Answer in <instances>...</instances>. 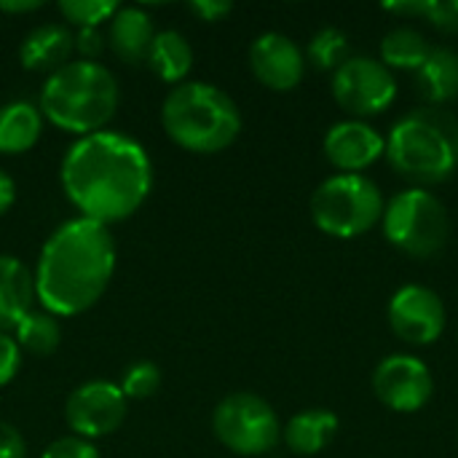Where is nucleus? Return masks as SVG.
<instances>
[{"label": "nucleus", "mask_w": 458, "mask_h": 458, "mask_svg": "<svg viewBox=\"0 0 458 458\" xmlns=\"http://www.w3.org/2000/svg\"><path fill=\"white\" fill-rule=\"evenodd\" d=\"M306 54L317 70H333L335 72L349 59V38L338 27H325L311 38Z\"/></svg>", "instance_id": "393cba45"}, {"label": "nucleus", "mask_w": 458, "mask_h": 458, "mask_svg": "<svg viewBox=\"0 0 458 458\" xmlns=\"http://www.w3.org/2000/svg\"><path fill=\"white\" fill-rule=\"evenodd\" d=\"M333 97L352 115H376L394 102L397 81L381 59L349 56L333 72Z\"/></svg>", "instance_id": "1a4fd4ad"}, {"label": "nucleus", "mask_w": 458, "mask_h": 458, "mask_svg": "<svg viewBox=\"0 0 458 458\" xmlns=\"http://www.w3.org/2000/svg\"><path fill=\"white\" fill-rule=\"evenodd\" d=\"M389 325L397 338L413 346L435 344L445 330L443 298L424 284H405L389 301Z\"/></svg>", "instance_id": "f8f14e48"}, {"label": "nucleus", "mask_w": 458, "mask_h": 458, "mask_svg": "<svg viewBox=\"0 0 458 458\" xmlns=\"http://www.w3.org/2000/svg\"><path fill=\"white\" fill-rule=\"evenodd\" d=\"M75 51L81 54V59L97 62V56L105 51V35L99 32V27L78 30V32H75Z\"/></svg>", "instance_id": "c756f323"}, {"label": "nucleus", "mask_w": 458, "mask_h": 458, "mask_svg": "<svg viewBox=\"0 0 458 458\" xmlns=\"http://www.w3.org/2000/svg\"><path fill=\"white\" fill-rule=\"evenodd\" d=\"M429 51H432L429 40L416 27H394L381 40V62L389 70H413L416 72L427 62Z\"/></svg>", "instance_id": "4be33fe9"}, {"label": "nucleus", "mask_w": 458, "mask_h": 458, "mask_svg": "<svg viewBox=\"0 0 458 458\" xmlns=\"http://www.w3.org/2000/svg\"><path fill=\"white\" fill-rule=\"evenodd\" d=\"M325 158L341 174H360L386 156V140L365 121H341L325 134Z\"/></svg>", "instance_id": "4468645a"}, {"label": "nucleus", "mask_w": 458, "mask_h": 458, "mask_svg": "<svg viewBox=\"0 0 458 458\" xmlns=\"http://www.w3.org/2000/svg\"><path fill=\"white\" fill-rule=\"evenodd\" d=\"M40 5H43L40 0H0V11L3 13H32Z\"/></svg>", "instance_id": "72a5a7b5"}, {"label": "nucleus", "mask_w": 458, "mask_h": 458, "mask_svg": "<svg viewBox=\"0 0 458 458\" xmlns=\"http://www.w3.org/2000/svg\"><path fill=\"white\" fill-rule=\"evenodd\" d=\"M373 392L394 413L421 411L435 392V378L429 368L413 354H392L381 360L373 373Z\"/></svg>", "instance_id": "9b49d317"}, {"label": "nucleus", "mask_w": 458, "mask_h": 458, "mask_svg": "<svg viewBox=\"0 0 458 458\" xmlns=\"http://www.w3.org/2000/svg\"><path fill=\"white\" fill-rule=\"evenodd\" d=\"M21 368V349L11 333H0V386H8Z\"/></svg>", "instance_id": "c85d7f7f"}, {"label": "nucleus", "mask_w": 458, "mask_h": 458, "mask_svg": "<svg viewBox=\"0 0 458 458\" xmlns=\"http://www.w3.org/2000/svg\"><path fill=\"white\" fill-rule=\"evenodd\" d=\"M338 432V416L325 408H311L303 413H295L287 427H282V437L293 454L314 456L319 454Z\"/></svg>", "instance_id": "6ab92c4d"}, {"label": "nucleus", "mask_w": 458, "mask_h": 458, "mask_svg": "<svg viewBox=\"0 0 458 458\" xmlns=\"http://www.w3.org/2000/svg\"><path fill=\"white\" fill-rule=\"evenodd\" d=\"M121 392L126 394V400H148L158 392L161 386V370L156 362L150 360H142V362H134L123 378H121Z\"/></svg>", "instance_id": "bb28decb"}, {"label": "nucleus", "mask_w": 458, "mask_h": 458, "mask_svg": "<svg viewBox=\"0 0 458 458\" xmlns=\"http://www.w3.org/2000/svg\"><path fill=\"white\" fill-rule=\"evenodd\" d=\"M150 70L158 75V81L180 86L185 83L191 67H193V48L188 38L177 30H161L153 38L150 54H148Z\"/></svg>", "instance_id": "412c9836"}, {"label": "nucleus", "mask_w": 458, "mask_h": 458, "mask_svg": "<svg viewBox=\"0 0 458 458\" xmlns=\"http://www.w3.org/2000/svg\"><path fill=\"white\" fill-rule=\"evenodd\" d=\"M416 89L432 105H445L458 97V54L454 48H432L416 70Z\"/></svg>", "instance_id": "aec40b11"}, {"label": "nucleus", "mask_w": 458, "mask_h": 458, "mask_svg": "<svg viewBox=\"0 0 458 458\" xmlns=\"http://www.w3.org/2000/svg\"><path fill=\"white\" fill-rule=\"evenodd\" d=\"M75 51V35L64 24H40L27 32L19 46V59L27 70H48V75L70 62Z\"/></svg>", "instance_id": "dca6fc26"}, {"label": "nucleus", "mask_w": 458, "mask_h": 458, "mask_svg": "<svg viewBox=\"0 0 458 458\" xmlns=\"http://www.w3.org/2000/svg\"><path fill=\"white\" fill-rule=\"evenodd\" d=\"M35 303L32 271L13 255H0V333L13 330Z\"/></svg>", "instance_id": "f3484780"}, {"label": "nucleus", "mask_w": 458, "mask_h": 458, "mask_svg": "<svg viewBox=\"0 0 458 458\" xmlns=\"http://www.w3.org/2000/svg\"><path fill=\"white\" fill-rule=\"evenodd\" d=\"M215 437L239 456H263L282 440V424L274 408L250 392H236L220 400L212 413Z\"/></svg>", "instance_id": "6e6552de"}, {"label": "nucleus", "mask_w": 458, "mask_h": 458, "mask_svg": "<svg viewBox=\"0 0 458 458\" xmlns=\"http://www.w3.org/2000/svg\"><path fill=\"white\" fill-rule=\"evenodd\" d=\"M252 75L271 91H293L306 72V56L298 43L282 32H263L250 46Z\"/></svg>", "instance_id": "ddd939ff"}, {"label": "nucleus", "mask_w": 458, "mask_h": 458, "mask_svg": "<svg viewBox=\"0 0 458 458\" xmlns=\"http://www.w3.org/2000/svg\"><path fill=\"white\" fill-rule=\"evenodd\" d=\"M384 215L378 185L365 174L327 177L311 196L314 225L335 239H357L376 228Z\"/></svg>", "instance_id": "423d86ee"}, {"label": "nucleus", "mask_w": 458, "mask_h": 458, "mask_svg": "<svg viewBox=\"0 0 458 458\" xmlns=\"http://www.w3.org/2000/svg\"><path fill=\"white\" fill-rule=\"evenodd\" d=\"M13 341L19 344V349L38 354V357H48L59 349L62 344V325L56 317H51L48 311H30L16 327H13Z\"/></svg>", "instance_id": "5701e85b"}, {"label": "nucleus", "mask_w": 458, "mask_h": 458, "mask_svg": "<svg viewBox=\"0 0 458 458\" xmlns=\"http://www.w3.org/2000/svg\"><path fill=\"white\" fill-rule=\"evenodd\" d=\"M0 458H27V443L21 432L8 421H0Z\"/></svg>", "instance_id": "7c9ffc66"}, {"label": "nucleus", "mask_w": 458, "mask_h": 458, "mask_svg": "<svg viewBox=\"0 0 458 458\" xmlns=\"http://www.w3.org/2000/svg\"><path fill=\"white\" fill-rule=\"evenodd\" d=\"M384 236L389 244L413 258H429L448 242V209L424 188H408L397 193L381 215Z\"/></svg>", "instance_id": "0eeeda50"}, {"label": "nucleus", "mask_w": 458, "mask_h": 458, "mask_svg": "<svg viewBox=\"0 0 458 458\" xmlns=\"http://www.w3.org/2000/svg\"><path fill=\"white\" fill-rule=\"evenodd\" d=\"M40 458H102L97 445L91 440H83V437H59L54 440Z\"/></svg>", "instance_id": "cd10ccee"}, {"label": "nucleus", "mask_w": 458, "mask_h": 458, "mask_svg": "<svg viewBox=\"0 0 458 458\" xmlns=\"http://www.w3.org/2000/svg\"><path fill=\"white\" fill-rule=\"evenodd\" d=\"M161 126L182 150L212 156L236 142L242 113L223 89L204 81H185L166 94L161 105Z\"/></svg>", "instance_id": "20e7f679"}, {"label": "nucleus", "mask_w": 458, "mask_h": 458, "mask_svg": "<svg viewBox=\"0 0 458 458\" xmlns=\"http://www.w3.org/2000/svg\"><path fill=\"white\" fill-rule=\"evenodd\" d=\"M40 113L51 126L89 137L105 131L118 110V81L99 64L75 59L54 70L40 91Z\"/></svg>", "instance_id": "7ed1b4c3"}, {"label": "nucleus", "mask_w": 458, "mask_h": 458, "mask_svg": "<svg viewBox=\"0 0 458 458\" xmlns=\"http://www.w3.org/2000/svg\"><path fill=\"white\" fill-rule=\"evenodd\" d=\"M59 13L78 30L86 27H99L113 19L118 11V3L113 0H59Z\"/></svg>", "instance_id": "a878e982"}, {"label": "nucleus", "mask_w": 458, "mask_h": 458, "mask_svg": "<svg viewBox=\"0 0 458 458\" xmlns=\"http://www.w3.org/2000/svg\"><path fill=\"white\" fill-rule=\"evenodd\" d=\"M62 191L81 217L99 225L131 217L153 191L148 150L118 131L78 137L62 158Z\"/></svg>", "instance_id": "f257e3e1"}, {"label": "nucleus", "mask_w": 458, "mask_h": 458, "mask_svg": "<svg viewBox=\"0 0 458 458\" xmlns=\"http://www.w3.org/2000/svg\"><path fill=\"white\" fill-rule=\"evenodd\" d=\"M115 271V242L107 225L86 217L62 223L40 250L35 266V301L56 319L89 311Z\"/></svg>", "instance_id": "f03ea898"}, {"label": "nucleus", "mask_w": 458, "mask_h": 458, "mask_svg": "<svg viewBox=\"0 0 458 458\" xmlns=\"http://www.w3.org/2000/svg\"><path fill=\"white\" fill-rule=\"evenodd\" d=\"M386 11L400 16H424L443 32H458V0H408V3H386Z\"/></svg>", "instance_id": "b1692460"}, {"label": "nucleus", "mask_w": 458, "mask_h": 458, "mask_svg": "<svg viewBox=\"0 0 458 458\" xmlns=\"http://www.w3.org/2000/svg\"><path fill=\"white\" fill-rule=\"evenodd\" d=\"M43 134V113L27 99H16L0 107V153L19 156L38 145Z\"/></svg>", "instance_id": "a211bd4d"}, {"label": "nucleus", "mask_w": 458, "mask_h": 458, "mask_svg": "<svg viewBox=\"0 0 458 458\" xmlns=\"http://www.w3.org/2000/svg\"><path fill=\"white\" fill-rule=\"evenodd\" d=\"M389 164L413 182L435 185L458 166V118L443 107H419L403 115L386 137Z\"/></svg>", "instance_id": "39448f33"}, {"label": "nucleus", "mask_w": 458, "mask_h": 458, "mask_svg": "<svg viewBox=\"0 0 458 458\" xmlns=\"http://www.w3.org/2000/svg\"><path fill=\"white\" fill-rule=\"evenodd\" d=\"M16 201V182L0 169V215H5Z\"/></svg>", "instance_id": "473e14b6"}, {"label": "nucleus", "mask_w": 458, "mask_h": 458, "mask_svg": "<svg viewBox=\"0 0 458 458\" xmlns=\"http://www.w3.org/2000/svg\"><path fill=\"white\" fill-rule=\"evenodd\" d=\"M188 8L201 21H220V19H225L233 11V3H228V0H193Z\"/></svg>", "instance_id": "2f4dec72"}, {"label": "nucleus", "mask_w": 458, "mask_h": 458, "mask_svg": "<svg viewBox=\"0 0 458 458\" xmlns=\"http://www.w3.org/2000/svg\"><path fill=\"white\" fill-rule=\"evenodd\" d=\"M129 400L113 381H86L81 384L64 405V421L75 437L97 440L107 437L126 421Z\"/></svg>", "instance_id": "9d476101"}, {"label": "nucleus", "mask_w": 458, "mask_h": 458, "mask_svg": "<svg viewBox=\"0 0 458 458\" xmlns=\"http://www.w3.org/2000/svg\"><path fill=\"white\" fill-rule=\"evenodd\" d=\"M153 38H156V30H153V19L148 11L137 5H118L107 27V46L121 62L126 64L148 62Z\"/></svg>", "instance_id": "2eb2a0df"}]
</instances>
